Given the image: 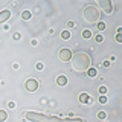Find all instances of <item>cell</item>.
<instances>
[{
  "instance_id": "cell-1",
  "label": "cell",
  "mask_w": 122,
  "mask_h": 122,
  "mask_svg": "<svg viewBox=\"0 0 122 122\" xmlns=\"http://www.w3.org/2000/svg\"><path fill=\"white\" fill-rule=\"evenodd\" d=\"M70 66H72V70L79 72V73L87 72L90 69V66H92V60H90L89 53L76 52L75 55H72V58H70Z\"/></svg>"
},
{
  "instance_id": "cell-2",
  "label": "cell",
  "mask_w": 122,
  "mask_h": 122,
  "mask_svg": "<svg viewBox=\"0 0 122 122\" xmlns=\"http://www.w3.org/2000/svg\"><path fill=\"white\" fill-rule=\"evenodd\" d=\"M26 117L30 122H84L79 117H56V116H47V114L43 113H35V112H28L26 113Z\"/></svg>"
},
{
  "instance_id": "cell-3",
  "label": "cell",
  "mask_w": 122,
  "mask_h": 122,
  "mask_svg": "<svg viewBox=\"0 0 122 122\" xmlns=\"http://www.w3.org/2000/svg\"><path fill=\"white\" fill-rule=\"evenodd\" d=\"M82 18L87 23H98L99 18H101V11H99L96 6H93V5L86 6L84 11H82Z\"/></svg>"
},
{
  "instance_id": "cell-4",
  "label": "cell",
  "mask_w": 122,
  "mask_h": 122,
  "mask_svg": "<svg viewBox=\"0 0 122 122\" xmlns=\"http://www.w3.org/2000/svg\"><path fill=\"white\" fill-rule=\"evenodd\" d=\"M99 6H101L102 11H104L105 14H108V15L113 12V5H112L110 0H101V2H99Z\"/></svg>"
},
{
  "instance_id": "cell-5",
  "label": "cell",
  "mask_w": 122,
  "mask_h": 122,
  "mask_svg": "<svg viewBox=\"0 0 122 122\" xmlns=\"http://www.w3.org/2000/svg\"><path fill=\"white\" fill-rule=\"evenodd\" d=\"M58 56H60L61 61H70V58H72V51H70V49H67V47H64V49H61V51H60Z\"/></svg>"
},
{
  "instance_id": "cell-6",
  "label": "cell",
  "mask_w": 122,
  "mask_h": 122,
  "mask_svg": "<svg viewBox=\"0 0 122 122\" xmlns=\"http://www.w3.org/2000/svg\"><path fill=\"white\" fill-rule=\"evenodd\" d=\"M25 86H26V89H28L29 92H35L38 89V82L35 81V79H28Z\"/></svg>"
},
{
  "instance_id": "cell-7",
  "label": "cell",
  "mask_w": 122,
  "mask_h": 122,
  "mask_svg": "<svg viewBox=\"0 0 122 122\" xmlns=\"http://www.w3.org/2000/svg\"><path fill=\"white\" fill-rule=\"evenodd\" d=\"M9 17H11V11L9 9H3L2 12H0V23H5Z\"/></svg>"
},
{
  "instance_id": "cell-8",
  "label": "cell",
  "mask_w": 122,
  "mask_h": 122,
  "mask_svg": "<svg viewBox=\"0 0 122 122\" xmlns=\"http://www.w3.org/2000/svg\"><path fill=\"white\" fill-rule=\"evenodd\" d=\"M89 101H90V96L87 93H81V95H79V102H81V104H87Z\"/></svg>"
},
{
  "instance_id": "cell-9",
  "label": "cell",
  "mask_w": 122,
  "mask_h": 122,
  "mask_svg": "<svg viewBox=\"0 0 122 122\" xmlns=\"http://www.w3.org/2000/svg\"><path fill=\"white\" fill-rule=\"evenodd\" d=\"M56 84H58V86H66V84H67V78H66V76H58V78H56Z\"/></svg>"
},
{
  "instance_id": "cell-10",
  "label": "cell",
  "mask_w": 122,
  "mask_h": 122,
  "mask_svg": "<svg viewBox=\"0 0 122 122\" xmlns=\"http://www.w3.org/2000/svg\"><path fill=\"white\" fill-rule=\"evenodd\" d=\"M6 117H8V114L5 110H0V122H5L6 121Z\"/></svg>"
},
{
  "instance_id": "cell-11",
  "label": "cell",
  "mask_w": 122,
  "mask_h": 122,
  "mask_svg": "<svg viewBox=\"0 0 122 122\" xmlns=\"http://www.w3.org/2000/svg\"><path fill=\"white\" fill-rule=\"evenodd\" d=\"M21 18H23V20H29V18H30V12H28V11L21 12Z\"/></svg>"
},
{
  "instance_id": "cell-12",
  "label": "cell",
  "mask_w": 122,
  "mask_h": 122,
  "mask_svg": "<svg viewBox=\"0 0 122 122\" xmlns=\"http://www.w3.org/2000/svg\"><path fill=\"white\" fill-rule=\"evenodd\" d=\"M61 38H63V40H69V38H70V34H69L67 30H64V32L61 34Z\"/></svg>"
},
{
  "instance_id": "cell-13",
  "label": "cell",
  "mask_w": 122,
  "mask_h": 122,
  "mask_svg": "<svg viewBox=\"0 0 122 122\" xmlns=\"http://www.w3.org/2000/svg\"><path fill=\"white\" fill-rule=\"evenodd\" d=\"M90 35H92V34H90L89 29H84V30H82V37H84V38H90Z\"/></svg>"
},
{
  "instance_id": "cell-14",
  "label": "cell",
  "mask_w": 122,
  "mask_h": 122,
  "mask_svg": "<svg viewBox=\"0 0 122 122\" xmlns=\"http://www.w3.org/2000/svg\"><path fill=\"white\" fill-rule=\"evenodd\" d=\"M87 75H89V76H95V75H96V70H95V69H89V70H87Z\"/></svg>"
},
{
  "instance_id": "cell-15",
  "label": "cell",
  "mask_w": 122,
  "mask_h": 122,
  "mask_svg": "<svg viewBox=\"0 0 122 122\" xmlns=\"http://www.w3.org/2000/svg\"><path fill=\"white\" fill-rule=\"evenodd\" d=\"M95 40H96V41H98V43H101V41H102V40H104V37H102V35H101V34H98V35H95Z\"/></svg>"
},
{
  "instance_id": "cell-16",
  "label": "cell",
  "mask_w": 122,
  "mask_h": 122,
  "mask_svg": "<svg viewBox=\"0 0 122 122\" xmlns=\"http://www.w3.org/2000/svg\"><path fill=\"white\" fill-rule=\"evenodd\" d=\"M98 29H105V23L104 21H98Z\"/></svg>"
},
{
  "instance_id": "cell-17",
  "label": "cell",
  "mask_w": 122,
  "mask_h": 122,
  "mask_svg": "<svg viewBox=\"0 0 122 122\" xmlns=\"http://www.w3.org/2000/svg\"><path fill=\"white\" fill-rule=\"evenodd\" d=\"M116 41H117V43H122V35H121V34L116 35Z\"/></svg>"
},
{
  "instance_id": "cell-18",
  "label": "cell",
  "mask_w": 122,
  "mask_h": 122,
  "mask_svg": "<svg viewBox=\"0 0 122 122\" xmlns=\"http://www.w3.org/2000/svg\"><path fill=\"white\" fill-rule=\"evenodd\" d=\"M99 102H102V104H105V102H107V98H105V96H101V98H99Z\"/></svg>"
},
{
  "instance_id": "cell-19",
  "label": "cell",
  "mask_w": 122,
  "mask_h": 122,
  "mask_svg": "<svg viewBox=\"0 0 122 122\" xmlns=\"http://www.w3.org/2000/svg\"><path fill=\"white\" fill-rule=\"evenodd\" d=\"M98 116L101 117V119H104V117H105V113H104V112H99V113H98Z\"/></svg>"
},
{
  "instance_id": "cell-20",
  "label": "cell",
  "mask_w": 122,
  "mask_h": 122,
  "mask_svg": "<svg viewBox=\"0 0 122 122\" xmlns=\"http://www.w3.org/2000/svg\"><path fill=\"white\" fill-rule=\"evenodd\" d=\"M67 26H69V28H73L75 23H73V21H69V23H67Z\"/></svg>"
}]
</instances>
